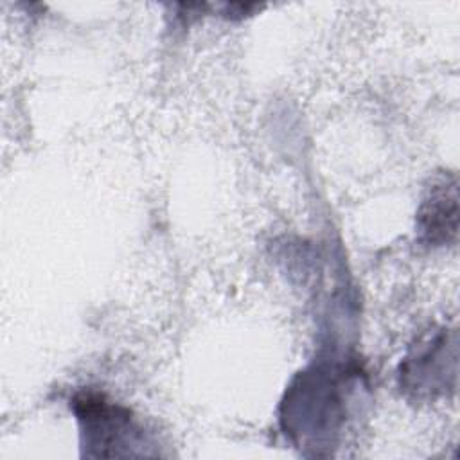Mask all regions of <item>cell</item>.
<instances>
[{"label": "cell", "mask_w": 460, "mask_h": 460, "mask_svg": "<svg viewBox=\"0 0 460 460\" xmlns=\"http://www.w3.org/2000/svg\"><path fill=\"white\" fill-rule=\"evenodd\" d=\"M419 230L433 243L447 241V235L456 232V187L447 181L437 183L429 189L428 198L419 210Z\"/></svg>", "instance_id": "obj_2"}, {"label": "cell", "mask_w": 460, "mask_h": 460, "mask_svg": "<svg viewBox=\"0 0 460 460\" xmlns=\"http://www.w3.org/2000/svg\"><path fill=\"white\" fill-rule=\"evenodd\" d=\"M72 408L81 424L84 447H88L86 455L122 456L126 455L122 447H128L129 455H135L131 447H137L135 440L140 429L133 424L126 408L110 402L95 392L79 394Z\"/></svg>", "instance_id": "obj_1"}]
</instances>
